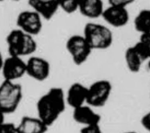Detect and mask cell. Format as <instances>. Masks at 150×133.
<instances>
[{"label":"cell","mask_w":150,"mask_h":133,"mask_svg":"<svg viewBox=\"0 0 150 133\" xmlns=\"http://www.w3.org/2000/svg\"><path fill=\"white\" fill-rule=\"evenodd\" d=\"M66 105V95L63 89L51 87L37 102L38 117L50 128L64 112Z\"/></svg>","instance_id":"cell-1"},{"label":"cell","mask_w":150,"mask_h":133,"mask_svg":"<svg viewBox=\"0 0 150 133\" xmlns=\"http://www.w3.org/2000/svg\"><path fill=\"white\" fill-rule=\"evenodd\" d=\"M9 55L11 56L30 55L37 50L38 43L33 36L25 34L19 28L10 31L6 37Z\"/></svg>","instance_id":"cell-2"},{"label":"cell","mask_w":150,"mask_h":133,"mask_svg":"<svg viewBox=\"0 0 150 133\" xmlns=\"http://www.w3.org/2000/svg\"><path fill=\"white\" fill-rule=\"evenodd\" d=\"M83 36L93 49H106L114 41L112 31L104 25L88 23L84 28Z\"/></svg>","instance_id":"cell-3"},{"label":"cell","mask_w":150,"mask_h":133,"mask_svg":"<svg viewBox=\"0 0 150 133\" xmlns=\"http://www.w3.org/2000/svg\"><path fill=\"white\" fill-rule=\"evenodd\" d=\"M23 87L11 81L4 80L0 85V110L5 115L13 113L21 102Z\"/></svg>","instance_id":"cell-4"},{"label":"cell","mask_w":150,"mask_h":133,"mask_svg":"<svg viewBox=\"0 0 150 133\" xmlns=\"http://www.w3.org/2000/svg\"><path fill=\"white\" fill-rule=\"evenodd\" d=\"M112 91V85L109 81L102 79L93 82L88 87L86 104L92 108L104 106L108 101Z\"/></svg>","instance_id":"cell-5"},{"label":"cell","mask_w":150,"mask_h":133,"mask_svg":"<svg viewBox=\"0 0 150 133\" xmlns=\"http://www.w3.org/2000/svg\"><path fill=\"white\" fill-rule=\"evenodd\" d=\"M66 48L76 65L85 63L92 53V49L83 35H75L69 38L66 43Z\"/></svg>","instance_id":"cell-6"},{"label":"cell","mask_w":150,"mask_h":133,"mask_svg":"<svg viewBox=\"0 0 150 133\" xmlns=\"http://www.w3.org/2000/svg\"><path fill=\"white\" fill-rule=\"evenodd\" d=\"M17 26L25 34L35 36L41 31L43 21L41 16L35 11H23L17 16Z\"/></svg>","instance_id":"cell-7"},{"label":"cell","mask_w":150,"mask_h":133,"mask_svg":"<svg viewBox=\"0 0 150 133\" xmlns=\"http://www.w3.org/2000/svg\"><path fill=\"white\" fill-rule=\"evenodd\" d=\"M26 74L38 82H43L48 79L50 75V64L47 60L38 56L30 57L27 61Z\"/></svg>","instance_id":"cell-8"},{"label":"cell","mask_w":150,"mask_h":133,"mask_svg":"<svg viewBox=\"0 0 150 133\" xmlns=\"http://www.w3.org/2000/svg\"><path fill=\"white\" fill-rule=\"evenodd\" d=\"M2 72L5 80L14 82L26 74L25 61L17 56H9L4 59Z\"/></svg>","instance_id":"cell-9"},{"label":"cell","mask_w":150,"mask_h":133,"mask_svg":"<svg viewBox=\"0 0 150 133\" xmlns=\"http://www.w3.org/2000/svg\"><path fill=\"white\" fill-rule=\"evenodd\" d=\"M102 17L108 25L115 28H121L128 24L129 14L127 8L110 5L105 8Z\"/></svg>","instance_id":"cell-10"},{"label":"cell","mask_w":150,"mask_h":133,"mask_svg":"<svg viewBox=\"0 0 150 133\" xmlns=\"http://www.w3.org/2000/svg\"><path fill=\"white\" fill-rule=\"evenodd\" d=\"M73 118L83 127L99 125L102 119L99 114L95 112L92 107L86 104L73 109Z\"/></svg>","instance_id":"cell-11"},{"label":"cell","mask_w":150,"mask_h":133,"mask_svg":"<svg viewBox=\"0 0 150 133\" xmlns=\"http://www.w3.org/2000/svg\"><path fill=\"white\" fill-rule=\"evenodd\" d=\"M28 5L46 20H51L60 8L58 0H29Z\"/></svg>","instance_id":"cell-12"},{"label":"cell","mask_w":150,"mask_h":133,"mask_svg":"<svg viewBox=\"0 0 150 133\" xmlns=\"http://www.w3.org/2000/svg\"><path fill=\"white\" fill-rule=\"evenodd\" d=\"M88 87L79 82H75L70 85L67 93L66 102L68 105L77 109L79 107L85 105L87 102Z\"/></svg>","instance_id":"cell-13"},{"label":"cell","mask_w":150,"mask_h":133,"mask_svg":"<svg viewBox=\"0 0 150 133\" xmlns=\"http://www.w3.org/2000/svg\"><path fill=\"white\" fill-rule=\"evenodd\" d=\"M49 127L38 117L24 116L18 125H16L17 133H46Z\"/></svg>","instance_id":"cell-14"},{"label":"cell","mask_w":150,"mask_h":133,"mask_svg":"<svg viewBox=\"0 0 150 133\" xmlns=\"http://www.w3.org/2000/svg\"><path fill=\"white\" fill-rule=\"evenodd\" d=\"M79 11L88 18L96 19L102 16L104 3L101 0H79Z\"/></svg>","instance_id":"cell-15"},{"label":"cell","mask_w":150,"mask_h":133,"mask_svg":"<svg viewBox=\"0 0 150 133\" xmlns=\"http://www.w3.org/2000/svg\"><path fill=\"white\" fill-rule=\"evenodd\" d=\"M125 61L129 70L134 73L140 72L142 64L145 62L134 46H130L125 50Z\"/></svg>","instance_id":"cell-16"},{"label":"cell","mask_w":150,"mask_h":133,"mask_svg":"<svg viewBox=\"0 0 150 133\" xmlns=\"http://www.w3.org/2000/svg\"><path fill=\"white\" fill-rule=\"evenodd\" d=\"M134 26L140 35L150 33V9L140 11L134 18Z\"/></svg>","instance_id":"cell-17"},{"label":"cell","mask_w":150,"mask_h":133,"mask_svg":"<svg viewBox=\"0 0 150 133\" xmlns=\"http://www.w3.org/2000/svg\"><path fill=\"white\" fill-rule=\"evenodd\" d=\"M59 6L63 11L67 14H73L79 11V2L78 0H58Z\"/></svg>","instance_id":"cell-18"},{"label":"cell","mask_w":150,"mask_h":133,"mask_svg":"<svg viewBox=\"0 0 150 133\" xmlns=\"http://www.w3.org/2000/svg\"><path fill=\"white\" fill-rule=\"evenodd\" d=\"M0 133H17L16 125L12 123H4L0 124Z\"/></svg>","instance_id":"cell-19"},{"label":"cell","mask_w":150,"mask_h":133,"mask_svg":"<svg viewBox=\"0 0 150 133\" xmlns=\"http://www.w3.org/2000/svg\"><path fill=\"white\" fill-rule=\"evenodd\" d=\"M139 42H140L143 44V46H144L150 57V33L140 35Z\"/></svg>","instance_id":"cell-20"},{"label":"cell","mask_w":150,"mask_h":133,"mask_svg":"<svg viewBox=\"0 0 150 133\" xmlns=\"http://www.w3.org/2000/svg\"><path fill=\"white\" fill-rule=\"evenodd\" d=\"M80 133H103V132L100 125H95L82 127L80 130Z\"/></svg>","instance_id":"cell-21"},{"label":"cell","mask_w":150,"mask_h":133,"mask_svg":"<svg viewBox=\"0 0 150 133\" xmlns=\"http://www.w3.org/2000/svg\"><path fill=\"white\" fill-rule=\"evenodd\" d=\"M133 2L134 1H132V0H109L108 1L109 5L124 7V8H127L128 5L133 3Z\"/></svg>","instance_id":"cell-22"},{"label":"cell","mask_w":150,"mask_h":133,"mask_svg":"<svg viewBox=\"0 0 150 133\" xmlns=\"http://www.w3.org/2000/svg\"><path fill=\"white\" fill-rule=\"evenodd\" d=\"M140 123H141L142 127L150 133V112H147L142 117Z\"/></svg>","instance_id":"cell-23"},{"label":"cell","mask_w":150,"mask_h":133,"mask_svg":"<svg viewBox=\"0 0 150 133\" xmlns=\"http://www.w3.org/2000/svg\"><path fill=\"white\" fill-rule=\"evenodd\" d=\"M5 114L0 110V124L5 122Z\"/></svg>","instance_id":"cell-24"},{"label":"cell","mask_w":150,"mask_h":133,"mask_svg":"<svg viewBox=\"0 0 150 133\" xmlns=\"http://www.w3.org/2000/svg\"><path fill=\"white\" fill-rule=\"evenodd\" d=\"M3 62H4V58H3V57H2V53L0 52V72H1V70H2Z\"/></svg>","instance_id":"cell-25"},{"label":"cell","mask_w":150,"mask_h":133,"mask_svg":"<svg viewBox=\"0 0 150 133\" xmlns=\"http://www.w3.org/2000/svg\"><path fill=\"white\" fill-rule=\"evenodd\" d=\"M123 133H138L137 132H134V131H128V132H125Z\"/></svg>","instance_id":"cell-26"},{"label":"cell","mask_w":150,"mask_h":133,"mask_svg":"<svg viewBox=\"0 0 150 133\" xmlns=\"http://www.w3.org/2000/svg\"><path fill=\"white\" fill-rule=\"evenodd\" d=\"M148 68H149V70H150V59L148 61Z\"/></svg>","instance_id":"cell-27"}]
</instances>
